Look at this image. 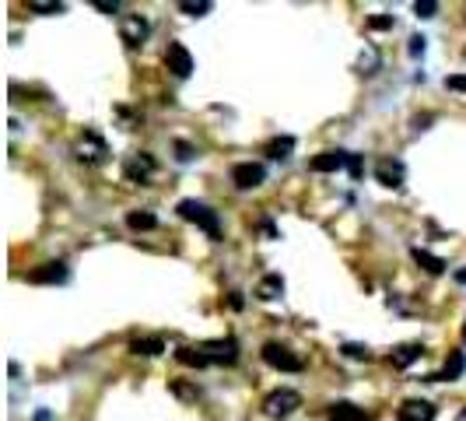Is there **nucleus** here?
<instances>
[{
	"mask_svg": "<svg viewBox=\"0 0 466 421\" xmlns=\"http://www.w3.org/2000/svg\"><path fill=\"white\" fill-rule=\"evenodd\" d=\"M179 218L183 221H193L196 228H203L207 232V239H221V218H217V210H210L207 204H200V201H179Z\"/></svg>",
	"mask_w": 466,
	"mask_h": 421,
	"instance_id": "1",
	"label": "nucleus"
},
{
	"mask_svg": "<svg viewBox=\"0 0 466 421\" xmlns=\"http://www.w3.org/2000/svg\"><path fill=\"white\" fill-rule=\"evenodd\" d=\"M263 362H267L270 369H277V372H301V369H305V362H301L291 348L277 344V340L263 344Z\"/></svg>",
	"mask_w": 466,
	"mask_h": 421,
	"instance_id": "2",
	"label": "nucleus"
},
{
	"mask_svg": "<svg viewBox=\"0 0 466 421\" xmlns=\"http://www.w3.org/2000/svg\"><path fill=\"white\" fill-rule=\"evenodd\" d=\"M301 408V393H294V390H274V393H267V401H263V415L267 418H287V415H294Z\"/></svg>",
	"mask_w": 466,
	"mask_h": 421,
	"instance_id": "3",
	"label": "nucleus"
},
{
	"mask_svg": "<svg viewBox=\"0 0 466 421\" xmlns=\"http://www.w3.org/2000/svg\"><path fill=\"white\" fill-rule=\"evenodd\" d=\"M148 35H151V25H148L144 14H123L119 18V39L126 46H144Z\"/></svg>",
	"mask_w": 466,
	"mask_h": 421,
	"instance_id": "4",
	"label": "nucleus"
},
{
	"mask_svg": "<svg viewBox=\"0 0 466 421\" xmlns=\"http://www.w3.org/2000/svg\"><path fill=\"white\" fill-rule=\"evenodd\" d=\"M200 351L207 355V362L210 365H232L235 358H239V340L235 337H217V340H203L200 344Z\"/></svg>",
	"mask_w": 466,
	"mask_h": 421,
	"instance_id": "5",
	"label": "nucleus"
},
{
	"mask_svg": "<svg viewBox=\"0 0 466 421\" xmlns=\"http://www.w3.org/2000/svg\"><path fill=\"white\" fill-rule=\"evenodd\" d=\"M155 158L148 155V151H137L133 158H126V165H123V176L130 179V183H141V186H148L151 183V176H155Z\"/></svg>",
	"mask_w": 466,
	"mask_h": 421,
	"instance_id": "6",
	"label": "nucleus"
},
{
	"mask_svg": "<svg viewBox=\"0 0 466 421\" xmlns=\"http://www.w3.org/2000/svg\"><path fill=\"white\" fill-rule=\"evenodd\" d=\"M263 179H267V169H263L260 162H239V165L232 169V183H235L239 190H256Z\"/></svg>",
	"mask_w": 466,
	"mask_h": 421,
	"instance_id": "7",
	"label": "nucleus"
},
{
	"mask_svg": "<svg viewBox=\"0 0 466 421\" xmlns=\"http://www.w3.org/2000/svg\"><path fill=\"white\" fill-rule=\"evenodd\" d=\"M67 278H71V271H67L64 260H49V263L28 271V281H32V285H64Z\"/></svg>",
	"mask_w": 466,
	"mask_h": 421,
	"instance_id": "8",
	"label": "nucleus"
},
{
	"mask_svg": "<svg viewBox=\"0 0 466 421\" xmlns=\"http://www.w3.org/2000/svg\"><path fill=\"white\" fill-rule=\"evenodd\" d=\"M165 67H169L176 78H189V74H193V57H189V49L183 42H169V49H165Z\"/></svg>",
	"mask_w": 466,
	"mask_h": 421,
	"instance_id": "9",
	"label": "nucleus"
},
{
	"mask_svg": "<svg viewBox=\"0 0 466 421\" xmlns=\"http://www.w3.org/2000/svg\"><path fill=\"white\" fill-rule=\"evenodd\" d=\"M347 162H351L347 151L330 148V151H319V155L309 162V169H312V172H340V169H347Z\"/></svg>",
	"mask_w": 466,
	"mask_h": 421,
	"instance_id": "10",
	"label": "nucleus"
},
{
	"mask_svg": "<svg viewBox=\"0 0 466 421\" xmlns=\"http://www.w3.org/2000/svg\"><path fill=\"white\" fill-rule=\"evenodd\" d=\"M403 162H396V158H378L375 162V179L382 183V186H389V190H400L403 186Z\"/></svg>",
	"mask_w": 466,
	"mask_h": 421,
	"instance_id": "11",
	"label": "nucleus"
},
{
	"mask_svg": "<svg viewBox=\"0 0 466 421\" xmlns=\"http://www.w3.org/2000/svg\"><path fill=\"white\" fill-rule=\"evenodd\" d=\"M74 151H78V158H81V162H102V158L109 155L105 141H102V137H98L95 130H88V134H85V137L78 141V148H74Z\"/></svg>",
	"mask_w": 466,
	"mask_h": 421,
	"instance_id": "12",
	"label": "nucleus"
},
{
	"mask_svg": "<svg viewBox=\"0 0 466 421\" xmlns=\"http://www.w3.org/2000/svg\"><path fill=\"white\" fill-rule=\"evenodd\" d=\"M463 372H466V355H463V351H453V355H449V362H446L438 372H431V376H428V383H456Z\"/></svg>",
	"mask_w": 466,
	"mask_h": 421,
	"instance_id": "13",
	"label": "nucleus"
},
{
	"mask_svg": "<svg viewBox=\"0 0 466 421\" xmlns=\"http://www.w3.org/2000/svg\"><path fill=\"white\" fill-rule=\"evenodd\" d=\"M396 418L400 421H435V404H428V401H407V404H400Z\"/></svg>",
	"mask_w": 466,
	"mask_h": 421,
	"instance_id": "14",
	"label": "nucleus"
},
{
	"mask_svg": "<svg viewBox=\"0 0 466 421\" xmlns=\"http://www.w3.org/2000/svg\"><path fill=\"white\" fill-rule=\"evenodd\" d=\"M330 421H369V411L358 408V404H351V401H337L330 408Z\"/></svg>",
	"mask_w": 466,
	"mask_h": 421,
	"instance_id": "15",
	"label": "nucleus"
},
{
	"mask_svg": "<svg viewBox=\"0 0 466 421\" xmlns=\"http://www.w3.org/2000/svg\"><path fill=\"white\" fill-rule=\"evenodd\" d=\"M410 256H414V263H417L421 271H428V274H442V271H446V260L435 256V253H428V249H421V246H414Z\"/></svg>",
	"mask_w": 466,
	"mask_h": 421,
	"instance_id": "16",
	"label": "nucleus"
},
{
	"mask_svg": "<svg viewBox=\"0 0 466 421\" xmlns=\"http://www.w3.org/2000/svg\"><path fill=\"white\" fill-rule=\"evenodd\" d=\"M421 355H424V344H403V348H396V351L389 355V362H393L396 369H410Z\"/></svg>",
	"mask_w": 466,
	"mask_h": 421,
	"instance_id": "17",
	"label": "nucleus"
},
{
	"mask_svg": "<svg viewBox=\"0 0 466 421\" xmlns=\"http://www.w3.org/2000/svg\"><path fill=\"white\" fill-rule=\"evenodd\" d=\"M284 295V278L280 274H267L260 285H256V299H263V302H274Z\"/></svg>",
	"mask_w": 466,
	"mask_h": 421,
	"instance_id": "18",
	"label": "nucleus"
},
{
	"mask_svg": "<svg viewBox=\"0 0 466 421\" xmlns=\"http://www.w3.org/2000/svg\"><path fill=\"white\" fill-rule=\"evenodd\" d=\"M126 228H133V232H155L158 228V218L151 210H130L126 214Z\"/></svg>",
	"mask_w": 466,
	"mask_h": 421,
	"instance_id": "19",
	"label": "nucleus"
},
{
	"mask_svg": "<svg viewBox=\"0 0 466 421\" xmlns=\"http://www.w3.org/2000/svg\"><path fill=\"white\" fill-rule=\"evenodd\" d=\"M130 351L151 358V355H162V351H165V340H162V337H137V340H130Z\"/></svg>",
	"mask_w": 466,
	"mask_h": 421,
	"instance_id": "20",
	"label": "nucleus"
},
{
	"mask_svg": "<svg viewBox=\"0 0 466 421\" xmlns=\"http://www.w3.org/2000/svg\"><path fill=\"white\" fill-rule=\"evenodd\" d=\"M176 362H179V365H189V369H207V365H210L207 355H203L200 348H176Z\"/></svg>",
	"mask_w": 466,
	"mask_h": 421,
	"instance_id": "21",
	"label": "nucleus"
},
{
	"mask_svg": "<svg viewBox=\"0 0 466 421\" xmlns=\"http://www.w3.org/2000/svg\"><path fill=\"white\" fill-rule=\"evenodd\" d=\"M291 151H294V137H277V141H270V144H267V155H270V158H287V155H291Z\"/></svg>",
	"mask_w": 466,
	"mask_h": 421,
	"instance_id": "22",
	"label": "nucleus"
},
{
	"mask_svg": "<svg viewBox=\"0 0 466 421\" xmlns=\"http://www.w3.org/2000/svg\"><path fill=\"white\" fill-rule=\"evenodd\" d=\"M210 7H214L210 0H196V4H193V0H183V4H179V11H183V14H193V18H203Z\"/></svg>",
	"mask_w": 466,
	"mask_h": 421,
	"instance_id": "23",
	"label": "nucleus"
},
{
	"mask_svg": "<svg viewBox=\"0 0 466 421\" xmlns=\"http://www.w3.org/2000/svg\"><path fill=\"white\" fill-rule=\"evenodd\" d=\"M28 11H35V14H64V4H53V0H28Z\"/></svg>",
	"mask_w": 466,
	"mask_h": 421,
	"instance_id": "24",
	"label": "nucleus"
},
{
	"mask_svg": "<svg viewBox=\"0 0 466 421\" xmlns=\"http://www.w3.org/2000/svg\"><path fill=\"white\" fill-rule=\"evenodd\" d=\"M340 351H344L347 358H354V362H369V358H372V351H369L365 344H344Z\"/></svg>",
	"mask_w": 466,
	"mask_h": 421,
	"instance_id": "25",
	"label": "nucleus"
},
{
	"mask_svg": "<svg viewBox=\"0 0 466 421\" xmlns=\"http://www.w3.org/2000/svg\"><path fill=\"white\" fill-rule=\"evenodd\" d=\"M358 67H362V74H375V67H378V53L369 49V53H362V60H358Z\"/></svg>",
	"mask_w": 466,
	"mask_h": 421,
	"instance_id": "26",
	"label": "nucleus"
},
{
	"mask_svg": "<svg viewBox=\"0 0 466 421\" xmlns=\"http://www.w3.org/2000/svg\"><path fill=\"white\" fill-rule=\"evenodd\" d=\"M172 393H176V397H183V401H196V397H200V393H196L193 386H186V383H179V379L172 383Z\"/></svg>",
	"mask_w": 466,
	"mask_h": 421,
	"instance_id": "27",
	"label": "nucleus"
},
{
	"mask_svg": "<svg viewBox=\"0 0 466 421\" xmlns=\"http://www.w3.org/2000/svg\"><path fill=\"white\" fill-rule=\"evenodd\" d=\"M414 11H417V18H435V11H438V4H435V0H424V4L417 0V4H414Z\"/></svg>",
	"mask_w": 466,
	"mask_h": 421,
	"instance_id": "28",
	"label": "nucleus"
},
{
	"mask_svg": "<svg viewBox=\"0 0 466 421\" xmlns=\"http://www.w3.org/2000/svg\"><path fill=\"white\" fill-rule=\"evenodd\" d=\"M446 88H453V92H466V74H449V78H446Z\"/></svg>",
	"mask_w": 466,
	"mask_h": 421,
	"instance_id": "29",
	"label": "nucleus"
},
{
	"mask_svg": "<svg viewBox=\"0 0 466 421\" xmlns=\"http://www.w3.org/2000/svg\"><path fill=\"white\" fill-rule=\"evenodd\" d=\"M424 42H428L424 35H414V39H410V57H414V60L424 57Z\"/></svg>",
	"mask_w": 466,
	"mask_h": 421,
	"instance_id": "30",
	"label": "nucleus"
},
{
	"mask_svg": "<svg viewBox=\"0 0 466 421\" xmlns=\"http://www.w3.org/2000/svg\"><path fill=\"white\" fill-rule=\"evenodd\" d=\"M95 7H98V11H105V14H116V11H119V4H116V0H92Z\"/></svg>",
	"mask_w": 466,
	"mask_h": 421,
	"instance_id": "31",
	"label": "nucleus"
},
{
	"mask_svg": "<svg viewBox=\"0 0 466 421\" xmlns=\"http://www.w3.org/2000/svg\"><path fill=\"white\" fill-rule=\"evenodd\" d=\"M369 25H372V28H378V32H382V28H393V18H389V14H378V18H372Z\"/></svg>",
	"mask_w": 466,
	"mask_h": 421,
	"instance_id": "32",
	"label": "nucleus"
},
{
	"mask_svg": "<svg viewBox=\"0 0 466 421\" xmlns=\"http://www.w3.org/2000/svg\"><path fill=\"white\" fill-rule=\"evenodd\" d=\"M347 172H351L354 179L362 176V158H358V155H351V162H347Z\"/></svg>",
	"mask_w": 466,
	"mask_h": 421,
	"instance_id": "33",
	"label": "nucleus"
},
{
	"mask_svg": "<svg viewBox=\"0 0 466 421\" xmlns=\"http://www.w3.org/2000/svg\"><path fill=\"white\" fill-rule=\"evenodd\" d=\"M176 151H179V162H189V158H193V148H189L186 141H179V144H176Z\"/></svg>",
	"mask_w": 466,
	"mask_h": 421,
	"instance_id": "34",
	"label": "nucleus"
},
{
	"mask_svg": "<svg viewBox=\"0 0 466 421\" xmlns=\"http://www.w3.org/2000/svg\"><path fill=\"white\" fill-rule=\"evenodd\" d=\"M228 306H232V309H242L246 302H242V295H239V292H232V295H228Z\"/></svg>",
	"mask_w": 466,
	"mask_h": 421,
	"instance_id": "35",
	"label": "nucleus"
},
{
	"mask_svg": "<svg viewBox=\"0 0 466 421\" xmlns=\"http://www.w3.org/2000/svg\"><path fill=\"white\" fill-rule=\"evenodd\" d=\"M32 421H53V415H49L46 408H39V411H35V418H32Z\"/></svg>",
	"mask_w": 466,
	"mask_h": 421,
	"instance_id": "36",
	"label": "nucleus"
},
{
	"mask_svg": "<svg viewBox=\"0 0 466 421\" xmlns=\"http://www.w3.org/2000/svg\"><path fill=\"white\" fill-rule=\"evenodd\" d=\"M453 278H456V285H466V267H460V271H456Z\"/></svg>",
	"mask_w": 466,
	"mask_h": 421,
	"instance_id": "37",
	"label": "nucleus"
},
{
	"mask_svg": "<svg viewBox=\"0 0 466 421\" xmlns=\"http://www.w3.org/2000/svg\"><path fill=\"white\" fill-rule=\"evenodd\" d=\"M456 421H466V408H463V411H460V415H456Z\"/></svg>",
	"mask_w": 466,
	"mask_h": 421,
	"instance_id": "38",
	"label": "nucleus"
},
{
	"mask_svg": "<svg viewBox=\"0 0 466 421\" xmlns=\"http://www.w3.org/2000/svg\"><path fill=\"white\" fill-rule=\"evenodd\" d=\"M463 344H466V323H463Z\"/></svg>",
	"mask_w": 466,
	"mask_h": 421,
	"instance_id": "39",
	"label": "nucleus"
}]
</instances>
